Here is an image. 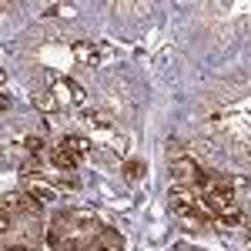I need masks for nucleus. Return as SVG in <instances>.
I'll return each mask as SVG.
<instances>
[{
  "instance_id": "10",
  "label": "nucleus",
  "mask_w": 251,
  "mask_h": 251,
  "mask_svg": "<svg viewBox=\"0 0 251 251\" xmlns=\"http://www.w3.org/2000/svg\"><path fill=\"white\" fill-rule=\"evenodd\" d=\"M34 107L44 114H54V111H60V100L54 97V91H40V94H34Z\"/></svg>"
},
{
  "instance_id": "6",
  "label": "nucleus",
  "mask_w": 251,
  "mask_h": 251,
  "mask_svg": "<svg viewBox=\"0 0 251 251\" xmlns=\"http://www.w3.org/2000/svg\"><path fill=\"white\" fill-rule=\"evenodd\" d=\"M201 171L204 168H198L194 161H188V157H174L171 161V177L174 184H181V188H198V181H201Z\"/></svg>"
},
{
  "instance_id": "3",
  "label": "nucleus",
  "mask_w": 251,
  "mask_h": 251,
  "mask_svg": "<svg viewBox=\"0 0 251 251\" xmlns=\"http://www.w3.org/2000/svg\"><path fill=\"white\" fill-rule=\"evenodd\" d=\"M0 231H3V248L7 245H30V248H37L44 225H40V218H14L10 225H0Z\"/></svg>"
},
{
  "instance_id": "13",
  "label": "nucleus",
  "mask_w": 251,
  "mask_h": 251,
  "mask_svg": "<svg viewBox=\"0 0 251 251\" xmlns=\"http://www.w3.org/2000/svg\"><path fill=\"white\" fill-rule=\"evenodd\" d=\"M24 144H27V151H30V154H37V151H44V148H47L44 134H27V137H24Z\"/></svg>"
},
{
  "instance_id": "7",
  "label": "nucleus",
  "mask_w": 251,
  "mask_h": 251,
  "mask_svg": "<svg viewBox=\"0 0 251 251\" xmlns=\"http://www.w3.org/2000/svg\"><path fill=\"white\" fill-rule=\"evenodd\" d=\"M50 164H54V171H60V174H71V171H77V157L71 154L67 148H60V144H54L50 151Z\"/></svg>"
},
{
  "instance_id": "5",
  "label": "nucleus",
  "mask_w": 251,
  "mask_h": 251,
  "mask_svg": "<svg viewBox=\"0 0 251 251\" xmlns=\"http://www.w3.org/2000/svg\"><path fill=\"white\" fill-rule=\"evenodd\" d=\"M74 57H77V64H84V67H97V64H111L114 50H111V44H87V40H77V44H74Z\"/></svg>"
},
{
  "instance_id": "4",
  "label": "nucleus",
  "mask_w": 251,
  "mask_h": 251,
  "mask_svg": "<svg viewBox=\"0 0 251 251\" xmlns=\"http://www.w3.org/2000/svg\"><path fill=\"white\" fill-rule=\"evenodd\" d=\"M201 204L214 211L218 218H228V214H238V198H234L231 188H208V191H201Z\"/></svg>"
},
{
  "instance_id": "14",
  "label": "nucleus",
  "mask_w": 251,
  "mask_h": 251,
  "mask_svg": "<svg viewBox=\"0 0 251 251\" xmlns=\"http://www.w3.org/2000/svg\"><path fill=\"white\" fill-rule=\"evenodd\" d=\"M20 174H40V157L37 154H30L24 164H20Z\"/></svg>"
},
{
  "instance_id": "12",
  "label": "nucleus",
  "mask_w": 251,
  "mask_h": 251,
  "mask_svg": "<svg viewBox=\"0 0 251 251\" xmlns=\"http://www.w3.org/2000/svg\"><path fill=\"white\" fill-rule=\"evenodd\" d=\"M144 171H148V168H144V164H141V161H127V164H124V177H127V181H141V177H144Z\"/></svg>"
},
{
  "instance_id": "11",
  "label": "nucleus",
  "mask_w": 251,
  "mask_h": 251,
  "mask_svg": "<svg viewBox=\"0 0 251 251\" xmlns=\"http://www.w3.org/2000/svg\"><path fill=\"white\" fill-rule=\"evenodd\" d=\"M27 194H34V198H40V201H57V188H50V184H44V181H34Z\"/></svg>"
},
{
  "instance_id": "9",
  "label": "nucleus",
  "mask_w": 251,
  "mask_h": 251,
  "mask_svg": "<svg viewBox=\"0 0 251 251\" xmlns=\"http://www.w3.org/2000/svg\"><path fill=\"white\" fill-rule=\"evenodd\" d=\"M94 251H124V241H121V234L114 228H100L94 241Z\"/></svg>"
},
{
  "instance_id": "2",
  "label": "nucleus",
  "mask_w": 251,
  "mask_h": 251,
  "mask_svg": "<svg viewBox=\"0 0 251 251\" xmlns=\"http://www.w3.org/2000/svg\"><path fill=\"white\" fill-rule=\"evenodd\" d=\"M194 194H198V191L174 184L171 194H168L171 214H174V218H181V221H188V225H194V228H208V225H214V218H208V214L201 211V204H198V198H194Z\"/></svg>"
},
{
  "instance_id": "15",
  "label": "nucleus",
  "mask_w": 251,
  "mask_h": 251,
  "mask_svg": "<svg viewBox=\"0 0 251 251\" xmlns=\"http://www.w3.org/2000/svg\"><path fill=\"white\" fill-rule=\"evenodd\" d=\"M3 251H34V248H30V245H7Z\"/></svg>"
},
{
  "instance_id": "16",
  "label": "nucleus",
  "mask_w": 251,
  "mask_h": 251,
  "mask_svg": "<svg viewBox=\"0 0 251 251\" xmlns=\"http://www.w3.org/2000/svg\"><path fill=\"white\" fill-rule=\"evenodd\" d=\"M248 168H251V151H248Z\"/></svg>"
},
{
  "instance_id": "1",
  "label": "nucleus",
  "mask_w": 251,
  "mask_h": 251,
  "mask_svg": "<svg viewBox=\"0 0 251 251\" xmlns=\"http://www.w3.org/2000/svg\"><path fill=\"white\" fill-rule=\"evenodd\" d=\"M100 234V225L91 211H60L54 225L47 228V245L54 251H94V241Z\"/></svg>"
},
{
  "instance_id": "8",
  "label": "nucleus",
  "mask_w": 251,
  "mask_h": 251,
  "mask_svg": "<svg viewBox=\"0 0 251 251\" xmlns=\"http://www.w3.org/2000/svg\"><path fill=\"white\" fill-rule=\"evenodd\" d=\"M60 148H67L74 157H84V154H91V137H80V134H64L60 137Z\"/></svg>"
}]
</instances>
